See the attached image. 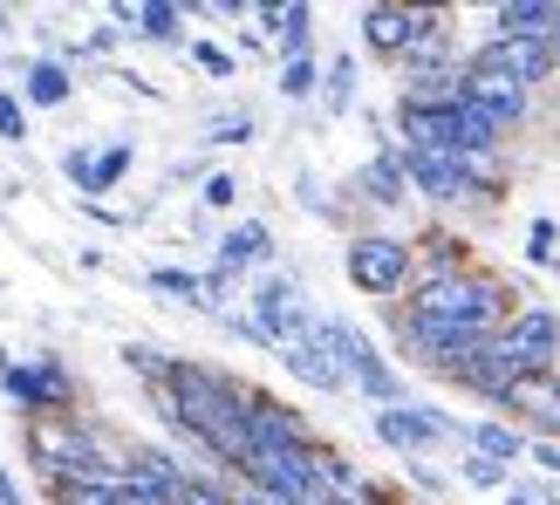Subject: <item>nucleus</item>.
Here are the masks:
<instances>
[{"label":"nucleus","instance_id":"30","mask_svg":"<svg viewBox=\"0 0 560 505\" xmlns=\"http://www.w3.org/2000/svg\"><path fill=\"white\" fill-rule=\"evenodd\" d=\"M254 130H260V124H254V109H226V117H212V124H206L212 144H246Z\"/></svg>","mask_w":560,"mask_h":505},{"label":"nucleus","instance_id":"19","mask_svg":"<svg viewBox=\"0 0 560 505\" xmlns=\"http://www.w3.org/2000/svg\"><path fill=\"white\" fill-rule=\"evenodd\" d=\"M280 362H288V376L294 383H307V389H322V397H335V389H349V376L335 369V355L307 334V342H294V349H280Z\"/></svg>","mask_w":560,"mask_h":505},{"label":"nucleus","instance_id":"13","mask_svg":"<svg viewBox=\"0 0 560 505\" xmlns=\"http://www.w3.org/2000/svg\"><path fill=\"white\" fill-rule=\"evenodd\" d=\"M444 376H452V383H465L471 397H486V403H506L513 389L526 383V369H520V362H513L506 349H499V342H479V349H471V355H458V362H444Z\"/></svg>","mask_w":560,"mask_h":505},{"label":"nucleus","instance_id":"5","mask_svg":"<svg viewBox=\"0 0 560 505\" xmlns=\"http://www.w3.org/2000/svg\"><path fill=\"white\" fill-rule=\"evenodd\" d=\"M246 485L280 498V505H328L335 492L322 485L315 471V444H294V451H260L254 465H246Z\"/></svg>","mask_w":560,"mask_h":505},{"label":"nucleus","instance_id":"2","mask_svg":"<svg viewBox=\"0 0 560 505\" xmlns=\"http://www.w3.org/2000/svg\"><path fill=\"white\" fill-rule=\"evenodd\" d=\"M158 389H164V416L199 437L212 458H226L240 471L254 465V431H246V389L240 383L199 369V362H172Z\"/></svg>","mask_w":560,"mask_h":505},{"label":"nucleus","instance_id":"34","mask_svg":"<svg viewBox=\"0 0 560 505\" xmlns=\"http://www.w3.org/2000/svg\"><path fill=\"white\" fill-rule=\"evenodd\" d=\"M0 137H8V144H21V137H27V103L21 96H0Z\"/></svg>","mask_w":560,"mask_h":505},{"label":"nucleus","instance_id":"10","mask_svg":"<svg viewBox=\"0 0 560 505\" xmlns=\"http://www.w3.org/2000/svg\"><path fill=\"white\" fill-rule=\"evenodd\" d=\"M254 328H260V342H273V349H294V342H307V334H315V315L301 307V287H294V280L267 273L260 287H254Z\"/></svg>","mask_w":560,"mask_h":505},{"label":"nucleus","instance_id":"28","mask_svg":"<svg viewBox=\"0 0 560 505\" xmlns=\"http://www.w3.org/2000/svg\"><path fill=\"white\" fill-rule=\"evenodd\" d=\"M322 90V69H315V55H294V62H280V96L301 103V96H315Z\"/></svg>","mask_w":560,"mask_h":505},{"label":"nucleus","instance_id":"27","mask_svg":"<svg viewBox=\"0 0 560 505\" xmlns=\"http://www.w3.org/2000/svg\"><path fill=\"white\" fill-rule=\"evenodd\" d=\"M458 479H465L471 492H513V465H492V458H479V451H465Z\"/></svg>","mask_w":560,"mask_h":505},{"label":"nucleus","instance_id":"4","mask_svg":"<svg viewBox=\"0 0 560 505\" xmlns=\"http://www.w3.org/2000/svg\"><path fill=\"white\" fill-rule=\"evenodd\" d=\"M342 267H349V280H355L362 294L389 301V294H404V287H410V273H417V246L397 239V233H362V239L342 246Z\"/></svg>","mask_w":560,"mask_h":505},{"label":"nucleus","instance_id":"18","mask_svg":"<svg viewBox=\"0 0 560 505\" xmlns=\"http://www.w3.org/2000/svg\"><path fill=\"white\" fill-rule=\"evenodd\" d=\"M553 27H560V0H499L492 8V35L553 42Z\"/></svg>","mask_w":560,"mask_h":505},{"label":"nucleus","instance_id":"1","mask_svg":"<svg viewBox=\"0 0 560 505\" xmlns=\"http://www.w3.org/2000/svg\"><path fill=\"white\" fill-rule=\"evenodd\" d=\"M513 321V294L506 280H492L479 267H465L458 280H438V287H417L410 307L397 315V334L410 342L417 362H431V369H444V362L471 355L479 342H492L499 328Z\"/></svg>","mask_w":560,"mask_h":505},{"label":"nucleus","instance_id":"41","mask_svg":"<svg viewBox=\"0 0 560 505\" xmlns=\"http://www.w3.org/2000/svg\"><path fill=\"white\" fill-rule=\"evenodd\" d=\"M553 55H560V27H553Z\"/></svg>","mask_w":560,"mask_h":505},{"label":"nucleus","instance_id":"6","mask_svg":"<svg viewBox=\"0 0 560 505\" xmlns=\"http://www.w3.org/2000/svg\"><path fill=\"white\" fill-rule=\"evenodd\" d=\"M27 451H35V465H48L55 479H109V471L96 465V444H90V431L75 424V416H35L27 424Z\"/></svg>","mask_w":560,"mask_h":505},{"label":"nucleus","instance_id":"31","mask_svg":"<svg viewBox=\"0 0 560 505\" xmlns=\"http://www.w3.org/2000/svg\"><path fill=\"white\" fill-rule=\"evenodd\" d=\"M553 239H560L553 219H534V226H526V260H534V267H553Z\"/></svg>","mask_w":560,"mask_h":505},{"label":"nucleus","instance_id":"21","mask_svg":"<svg viewBox=\"0 0 560 505\" xmlns=\"http://www.w3.org/2000/svg\"><path fill=\"white\" fill-rule=\"evenodd\" d=\"M465 451H479V458H492V465H520V458H526V431L486 416V424H465Z\"/></svg>","mask_w":560,"mask_h":505},{"label":"nucleus","instance_id":"20","mask_svg":"<svg viewBox=\"0 0 560 505\" xmlns=\"http://www.w3.org/2000/svg\"><path fill=\"white\" fill-rule=\"evenodd\" d=\"M267 252H273V233L260 226V219H240V226L226 233V239H219V273H240V267H260L267 260Z\"/></svg>","mask_w":560,"mask_h":505},{"label":"nucleus","instance_id":"37","mask_svg":"<svg viewBox=\"0 0 560 505\" xmlns=\"http://www.w3.org/2000/svg\"><path fill=\"white\" fill-rule=\"evenodd\" d=\"M526 458H534L540 471H553V479H560V437H526Z\"/></svg>","mask_w":560,"mask_h":505},{"label":"nucleus","instance_id":"43","mask_svg":"<svg viewBox=\"0 0 560 505\" xmlns=\"http://www.w3.org/2000/svg\"><path fill=\"white\" fill-rule=\"evenodd\" d=\"M0 96H8V90H0Z\"/></svg>","mask_w":560,"mask_h":505},{"label":"nucleus","instance_id":"12","mask_svg":"<svg viewBox=\"0 0 560 505\" xmlns=\"http://www.w3.org/2000/svg\"><path fill=\"white\" fill-rule=\"evenodd\" d=\"M471 69H492V75H513V82H547L553 69H560V55H553V42H520V35H492V42H479L471 48Z\"/></svg>","mask_w":560,"mask_h":505},{"label":"nucleus","instance_id":"33","mask_svg":"<svg viewBox=\"0 0 560 505\" xmlns=\"http://www.w3.org/2000/svg\"><path fill=\"white\" fill-rule=\"evenodd\" d=\"M191 62H199L206 75H219V82H226V75H233V55H226V48H219V42H191Z\"/></svg>","mask_w":560,"mask_h":505},{"label":"nucleus","instance_id":"3","mask_svg":"<svg viewBox=\"0 0 560 505\" xmlns=\"http://www.w3.org/2000/svg\"><path fill=\"white\" fill-rule=\"evenodd\" d=\"M315 342L335 355V369H342L370 403H383V410H389V403H404V376L376 355V342H370L362 328H349V321H315Z\"/></svg>","mask_w":560,"mask_h":505},{"label":"nucleus","instance_id":"22","mask_svg":"<svg viewBox=\"0 0 560 505\" xmlns=\"http://www.w3.org/2000/svg\"><path fill=\"white\" fill-rule=\"evenodd\" d=\"M75 96V75L62 69V62H27V75H21V103H35V109H62Z\"/></svg>","mask_w":560,"mask_h":505},{"label":"nucleus","instance_id":"11","mask_svg":"<svg viewBox=\"0 0 560 505\" xmlns=\"http://www.w3.org/2000/svg\"><path fill=\"white\" fill-rule=\"evenodd\" d=\"M458 96L471 103V109H486V117L499 124V130H513V124H526L534 117V90L526 82H513V75H492V69H458Z\"/></svg>","mask_w":560,"mask_h":505},{"label":"nucleus","instance_id":"32","mask_svg":"<svg viewBox=\"0 0 560 505\" xmlns=\"http://www.w3.org/2000/svg\"><path fill=\"white\" fill-rule=\"evenodd\" d=\"M130 172V144H109L103 157H96V178H90V191H109V185H117Z\"/></svg>","mask_w":560,"mask_h":505},{"label":"nucleus","instance_id":"35","mask_svg":"<svg viewBox=\"0 0 560 505\" xmlns=\"http://www.w3.org/2000/svg\"><path fill=\"white\" fill-rule=\"evenodd\" d=\"M62 172L75 178V191H90V178H96V157H90V151L75 144V151H62Z\"/></svg>","mask_w":560,"mask_h":505},{"label":"nucleus","instance_id":"23","mask_svg":"<svg viewBox=\"0 0 560 505\" xmlns=\"http://www.w3.org/2000/svg\"><path fill=\"white\" fill-rule=\"evenodd\" d=\"M117 21L130 27V35H144V42H178V8H172V0H144V8H137V0H124V8H117Z\"/></svg>","mask_w":560,"mask_h":505},{"label":"nucleus","instance_id":"15","mask_svg":"<svg viewBox=\"0 0 560 505\" xmlns=\"http://www.w3.org/2000/svg\"><path fill=\"white\" fill-rule=\"evenodd\" d=\"M431 27H444V14L431 8H362V42L376 55H410Z\"/></svg>","mask_w":560,"mask_h":505},{"label":"nucleus","instance_id":"9","mask_svg":"<svg viewBox=\"0 0 560 505\" xmlns=\"http://www.w3.org/2000/svg\"><path fill=\"white\" fill-rule=\"evenodd\" d=\"M0 383H8V397L21 410H35V416H69V397H75V383L69 369L55 355H35V362H0Z\"/></svg>","mask_w":560,"mask_h":505},{"label":"nucleus","instance_id":"7","mask_svg":"<svg viewBox=\"0 0 560 505\" xmlns=\"http://www.w3.org/2000/svg\"><path fill=\"white\" fill-rule=\"evenodd\" d=\"M376 437L389 444V451H404L410 465L424 458V451H438V444H465V431L452 424V416H438L424 403H389V410H376Z\"/></svg>","mask_w":560,"mask_h":505},{"label":"nucleus","instance_id":"24","mask_svg":"<svg viewBox=\"0 0 560 505\" xmlns=\"http://www.w3.org/2000/svg\"><path fill=\"white\" fill-rule=\"evenodd\" d=\"M362 191H370L376 205H404V191H410L404 151H376V157H370V172H362Z\"/></svg>","mask_w":560,"mask_h":505},{"label":"nucleus","instance_id":"40","mask_svg":"<svg viewBox=\"0 0 560 505\" xmlns=\"http://www.w3.org/2000/svg\"><path fill=\"white\" fill-rule=\"evenodd\" d=\"M328 505H362V498H328Z\"/></svg>","mask_w":560,"mask_h":505},{"label":"nucleus","instance_id":"29","mask_svg":"<svg viewBox=\"0 0 560 505\" xmlns=\"http://www.w3.org/2000/svg\"><path fill=\"white\" fill-rule=\"evenodd\" d=\"M322 96H328V109H349V96H355V62L349 55H335L322 69Z\"/></svg>","mask_w":560,"mask_h":505},{"label":"nucleus","instance_id":"42","mask_svg":"<svg viewBox=\"0 0 560 505\" xmlns=\"http://www.w3.org/2000/svg\"><path fill=\"white\" fill-rule=\"evenodd\" d=\"M553 273H560V252H553Z\"/></svg>","mask_w":560,"mask_h":505},{"label":"nucleus","instance_id":"38","mask_svg":"<svg viewBox=\"0 0 560 505\" xmlns=\"http://www.w3.org/2000/svg\"><path fill=\"white\" fill-rule=\"evenodd\" d=\"M506 505H547V492H540V485H513Z\"/></svg>","mask_w":560,"mask_h":505},{"label":"nucleus","instance_id":"26","mask_svg":"<svg viewBox=\"0 0 560 505\" xmlns=\"http://www.w3.org/2000/svg\"><path fill=\"white\" fill-rule=\"evenodd\" d=\"M144 280H151L158 294H185L191 307H212V315H219V294H212V280H199V273H185V267H151Z\"/></svg>","mask_w":560,"mask_h":505},{"label":"nucleus","instance_id":"16","mask_svg":"<svg viewBox=\"0 0 560 505\" xmlns=\"http://www.w3.org/2000/svg\"><path fill=\"white\" fill-rule=\"evenodd\" d=\"M246 431H254V458L260 451H294V444H307V424L288 410V403H273L260 397V389H246Z\"/></svg>","mask_w":560,"mask_h":505},{"label":"nucleus","instance_id":"25","mask_svg":"<svg viewBox=\"0 0 560 505\" xmlns=\"http://www.w3.org/2000/svg\"><path fill=\"white\" fill-rule=\"evenodd\" d=\"M254 21H267L280 48H288V62L294 55H307V27H315V8H254Z\"/></svg>","mask_w":560,"mask_h":505},{"label":"nucleus","instance_id":"39","mask_svg":"<svg viewBox=\"0 0 560 505\" xmlns=\"http://www.w3.org/2000/svg\"><path fill=\"white\" fill-rule=\"evenodd\" d=\"M0 505H21V492H14V479H8V465H0Z\"/></svg>","mask_w":560,"mask_h":505},{"label":"nucleus","instance_id":"36","mask_svg":"<svg viewBox=\"0 0 560 505\" xmlns=\"http://www.w3.org/2000/svg\"><path fill=\"white\" fill-rule=\"evenodd\" d=\"M199 199H206V205H233V199H240V178H233V172H212Z\"/></svg>","mask_w":560,"mask_h":505},{"label":"nucleus","instance_id":"17","mask_svg":"<svg viewBox=\"0 0 560 505\" xmlns=\"http://www.w3.org/2000/svg\"><path fill=\"white\" fill-rule=\"evenodd\" d=\"M499 410H520L526 437H560V376H553V369H547V376H526Z\"/></svg>","mask_w":560,"mask_h":505},{"label":"nucleus","instance_id":"8","mask_svg":"<svg viewBox=\"0 0 560 505\" xmlns=\"http://www.w3.org/2000/svg\"><path fill=\"white\" fill-rule=\"evenodd\" d=\"M499 349H506L526 376H547V369H560V315L553 307H513V321L492 334Z\"/></svg>","mask_w":560,"mask_h":505},{"label":"nucleus","instance_id":"14","mask_svg":"<svg viewBox=\"0 0 560 505\" xmlns=\"http://www.w3.org/2000/svg\"><path fill=\"white\" fill-rule=\"evenodd\" d=\"M404 172H410V191H424V199H438V205L471 199V191H479V172H471V157H444V151H404Z\"/></svg>","mask_w":560,"mask_h":505}]
</instances>
